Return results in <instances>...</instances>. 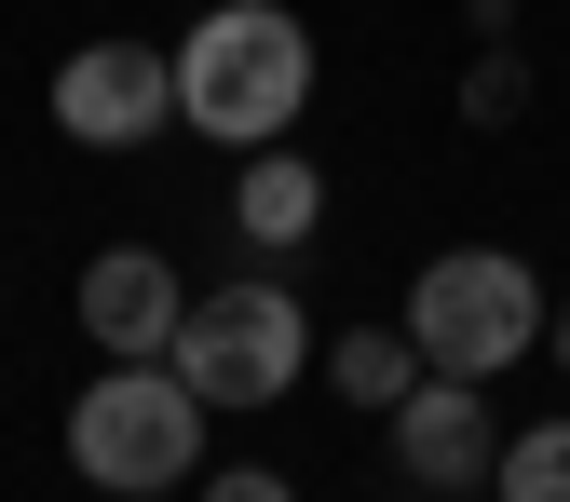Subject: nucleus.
<instances>
[{
	"label": "nucleus",
	"instance_id": "f257e3e1",
	"mask_svg": "<svg viewBox=\"0 0 570 502\" xmlns=\"http://www.w3.org/2000/svg\"><path fill=\"white\" fill-rule=\"evenodd\" d=\"M313 109V28L285 0H218L190 41H177V122L218 136V150H272L299 136Z\"/></svg>",
	"mask_w": 570,
	"mask_h": 502
},
{
	"label": "nucleus",
	"instance_id": "f03ea898",
	"mask_svg": "<svg viewBox=\"0 0 570 502\" xmlns=\"http://www.w3.org/2000/svg\"><path fill=\"white\" fill-rule=\"evenodd\" d=\"M204 421L218 407L177 381V353H109V367L68 394V462H82V489H109V502H150V489L204 475Z\"/></svg>",
	"mask_w": 570,
	"mask_h": 502
},
{
	"label": "nucleus",
	"instance_id": "20e7f679",
	"mask_svg": "<svg viewBox=\"0 0 570 502\" xmlns=\"http://www.w3.org/2000/svg\"><path fill=\"white\" fill-rule=\"evenodd\" d=\"M313 313L285 299L272 272H232V285H190V313H177V381L204 407H272L285 381H313Z\"/></svg>",
	"mask_w": 570,
	"mask_h": 502
},
{
	"label": "nucleus",
	"instance_id": "0eeeda50",
	"mask_svg": "<svg viewBox=\"0 0 570 502\" xmlns=\"http://www.w3.org/2000/svg\"><path fill=\"white\" fill-rule=\"evenodd\" d=\"M177 313H190V285H177L164 245L82 258V339H96V353H177Z\"/></svg>",
	"mask_w": 570,
	"mask_h": 502
},
{
	"label": "nucleus",
	"instance_id": "423d86ee",
	"mask_svg": "<svg viewBox=\"0 0 570 502\" xmlns=\"http://www.w3.org/2000/svg\"><path fill=\"white\" fill-rule=\"evenodd\" d=\"M489 462H503V421H489V381H449V367H421L394 394V475L407 489H489Z\"/></svg>",
	"mask_w": 570,
	"mask_h": 502
},
{
	"label": "nucleus",
	"instance_id": "f8f14e48",
	"mask_svg": "<svg viewBox=\"0 0 570 502\" xmlns=\"http://www.w3.org/2000/svg\"><path fill=\"white\" fill-rule=\"evenodd\" d=\"M204 502H299V475H285V462H218Z\"/></svg>",
	"mask_w": 570,
	"mask_h": 502
},
{
	"label": "nucleus",
	"instance_id": "7ed1b4c3",
	"mask_svg": "<svg viewBox=\"0 0 570 502\" xmlns=\"http://www.w3.org/2000/svg\"><path fill=\"white\" fill-rule=\"evenodd\" d=\"M543 272L517 245H449V258H421L407 272V353L421 367H449V381H503L543 353Z\"/></svg>",
	"mask_w": 570,
	"mask_h": 502
},
{
	"label": "nucleus",
	"instance_id": "4468645a",
	"mask_svg": "<svg viewBox=\"0 0 570 502\" xmlns=\"http://www.w3.org/2000/svg\"><path fill=\"white\" fill-rule=\"evenodd\" d=\"M381 502H449V489H381Z\"/></svg>",
	"mask_w": 570,
	"mask_h": 502
},
{
	"label": "nucleus",
	"instance_id": "9b49d317",
	"mask_svg": "<svg viewBox=\"0 0 570 502\" xmlns=\"http://www.w3.org/2000/svg\"><path fill=\"white\" fill-rule=\"evenodd\" d=\"M530 109V55L517 41H475V68H462V122H517Z\"/></svg>",
	"mask_w": 570,
	"mask_h": 502
},
{
	"label": "nucleus",
	"instance_id": "1a4fd4ad",
	"mask_svg": "<svg viewBox=\"0 0 570 502\" xmlns=\"http://www.w3.org/2000/svg\"><path fill=\"white\" fill-rule=\"evenodd\" d=\"M313 367H326V394H340V407L394 421V394L421 381V353H407V326H353V339H326V353H313Z\"/></svg>",
	"mask_w": 570,
	"mask_h": 502
},
{
	"label": "nucleus",
	"instance_id": "6e6552de",
	"mask_svg": "<svg viewBox=\"0 0 570 502\" xmlns=\"http://www.w3.org/2000/svg\"><path fill=\"white\" fill-rule=\"evenodd\" d=\"M232 232L258 245V258H299L313 232H326V177H313V150H245V177H232Z\"/></svg>",
	"mask_w": 570,
	"mask_h": 502
},
{
	"label": "nucleus",
	"instance_id": "9d476101",
	"mask_svg": "<svg viewBox=\"0 0 570 502\" xmlns=\"http://www.w3.org/2000/svg\"><path fill=\"white\" fill-rule=\"evenodd\" d=\"M489 489H503V502H570V421H530V435H503Z\"/></svg>",
	"mask_w": 570,
	"mask_h": 502
},
{
	"label": "nucleus",
	"instance_id": "ddd939ff",
	"mask_svg": "<svg viewBox=\"0 0 570 502\" xmlns=\"http://www.w3.org/2000/svg\"><path fill=\"white\" fill-rule=\"evenodd\" d=\"M543 353H557V367H570V299H557V313H543Z\"/></svg>",
	"mask_w": 570,
	"mask_h": 502
},
{
	"label": "nucleus",
	"instance_id": "39448f33",
	"mask_svg": "<svg viewBox=\"0 0 570 502\" xmlns=\"http://www.w3.org/2000/svg\"><path fill=\"white\" fill-rule=\"evenodd\" d=\"M177 122V55L164 41H82L55 68V136L68 150H150Z\"/></svg>",
	"mask_w": 570,
	"mask_h": 502
}]
</instances>
